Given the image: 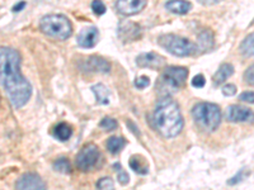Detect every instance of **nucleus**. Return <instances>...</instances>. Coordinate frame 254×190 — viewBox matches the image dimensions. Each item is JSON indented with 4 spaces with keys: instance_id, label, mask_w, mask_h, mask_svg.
I'll return each instance as SVG.
<instances>
[{
    "instance_id": "nucleus-1",
    "label": "nucleus",
    "mask_w": 254,
    "mask_h": 190,
    "mask_svg": "<svg viewBox=\"0 0 254 190\" xmlns=\"http://www.w3.org/2000/svg\"><path fill=\"white\" fill-rule=\"evenodd\" d=\"M22 57L12 47H0V85L5 89L12 105L17 109L28 103L32 85L20 72Z\"/></svg>"
},
{
    "instance_id": "nucleus-2",
    "label": "nucleus",
    "mask_w": 254,
    "mask_h": 190,
    "mask_svg": "<svg viewBox=\"0 0 254 190\" xmlns=\"http://www.w3.org/2000/svg\"><path fill=\"white\" fill-rule=\"evenodd\" d=\"M185 121L178 104L169 96H163L156 103L153 113V127L164 139H174L182 132Z\"/></svg>"
},
{
    "instance_id": "nucleus-3",
    "label": "nucleus",
    "mask_w": 254,
    "mask_h": 190,
    "mask_svg": "<svg viewBox=\"0 0 254 190\" xmlns=\"http://www.w3.org/2000/svg\"><path fill=\"white\" fill-rule=\"evenodd\" d=\"M192 117L197 126L207 133L215 132L221 123V110L219 105L208 101L196 104L192 109Z\"/></svg>"
},
{
    "instance_id": "nucleus-4",
    "label": "nucleus",
    "mask_w": 254,
    "mask_h": 190,
    "mask_svg": "<svg viewBox=\"0 0 254 190\" xmlns=\"http://www.w3.org/2000/svg\"><path fill=\"white\" fill-rule=\"evenodd\" d=\"M188 70L181 66H168L156 81V90L164 96L178 92L186 84L188 78Z\"/></svg>"
},
{
    "instance_id": "nucleus-5",
    "label": "nucleus",
    "mask_w": 254,
    "mask_h": 190,
    "mask_svg": "<svg viewBox=\"0 0 254 190\" xmlns=\"http://www.w3.org/2000/svg\"><path fill=\"white\" fill-rule=\"evenodd\" d=\"M42 33L59 41H65L72 35V24L65 15L50 14L40 22Z\"/></svg>"
},
{
    "instance_id": "nucleus-6",
    "label": "nucleus",
    "mask_w": 254,
    "mask_h": 190,
    "mask_svg": "<svg viewBox=\"0 0 254 190\" xmlns=\"http://www.w3.org/2000/svg\"><path fill=\"white\" fill-rule=\"evenodd\" d=\"M159 46L167 49L169 53L178 57H187L194 55L197 52V46L190 40L176 35H163L158 38Z\"/></svg>"
},
{
    "instance_id": "nucleus-7",
    "label": "nucleus",
    "mask_w": 254,
    "mask_h": 190,
    "mask_svg": "<svg viewBox=\"0 0 254 190\" xmlns=\"http://www.w3.org/2000/svg\"><path fill=\"white\" fill-rule=\"evenodd\" d=\"M101 160L102 155L98 147L93 143H88L76 155L75 164L79 170L90 171L98 166Z\"/></svg>"
},
{
    "instance_id": "nucleus-8",
    "label": "nucleus",
    "mask_w": 254,
    "mask_h": 190,
    "mask_svg": "<svg viewBox=\"0 0 254 190\" xmlns=\"http://www.w3.org/2000/svg\"><path fill=\"white\" fill-rule=\"evenodd\" d=\"M165 63H167L165 58L158 53H154V52L141 53L136 58V65L141 69L159 70L162 67H165Z\"/></svg>"
},
{
    "instance_id": "nucleus-9",
    "label": "nucleus",
    "mask_w": 254,
    "mask_h": 190,
    "mask_svg": "<svg viewBox=\"0 0 254 190\" xmlns=\"http://www.w3.org/2000/svg\"><path fill=\"white\" fill-rule=\"evenodd\" d=\"M15 189L19 190H44L46 189V183L41 179L40 175L33 173H27L18 179L15 183Z\"/></svg>"
},
{
    "instance_id": "nucleus-10",
    "label": "nucleus",
    "mask_w": 254,
    "mask_h": 190,
    "mask_svg": "<svg viewBox=\"0 0 254 190\" xmlns=\"http://www.w3.org/2000/svg\"><path fill=\"white\" fill-rule=\"evenodd\" d=\"M119 37L124 42H132L141 37V28L131 20H122L119 26Z\"/></svg>"
},
{
    "instance_id": "nucleus-11",
    "label": "nucleus",
    "mask_w": 254,
    "mask_h": 190,
    "mask_svg": "<svg viewBox=\"0 0 254 190\" xmlns=\"http://www.w3.org/2000/svg\"><path fill=\"white\" fill-rule=\"evenodd\" d=\"M146 4L147 0H117L116 9L124 15H133L142 12Z\"/></svg>"
},
{
    "instance_id": "nucleus-12",
    "label": "nucleus",
    "mask_w": 254,
    "mask_h": 190,
    "mask_svg": "<svg viewBox=\"0 0 254 190\" xmlns=\"http://www.w3.org/2000/svg\"><path fill=\"white\" fill-rule=\"evenodd\" d=\"M98 40L99 31L93 26L85 27L78 35V45L83 48H93L95 45L98 44Z\"/></svg>"
},
{
    "instance_id": "nucleus-13",
    "label": "nucleus",
    "mask_w": 254,
    "mask_h": 190,
    "mask_svg": "<svg viewBox=\"0 0 254 190\" xmlns=\"http://www.w3.org/2000/svg\"><path fill=\"white\" fill-rule=\"evenodd\" d=\"M253 112L249 108L240 107V105H230L226 109V119L234 123H242V122L252 121Z\"/></svg>"
},
{
    "instance_id": "nucleus-14",
    "label": "nucleus",
    "mask_w": 254,
    "mask_h": 190,
    "mask_svg": "<svg viewBox=\"0 0 254 190\" xmlns=\"http://www.w3.org/2000/svg\"><path fill=\"white\" fill-rule=\"evenodd\" d=\"M88 71L93 72H102V74H107L111 71V63L107 60L99 56H90L85 62Z\"/></svg>"
},
{
    "instance_id": "nucleus-15",
    "label": "nucleus",
    "mask_w": 254,
    "mask_h": 190,
    "mask_svg": "<svg viewBox=\"0 0 254 190\" xmlns=\"http://www.w3.org/2000/svg\"><path fill=\"white\" fill-rule=\"evenodd\" d=\"M165 8L167 10H169L171 13H174V14H187L192 9V4L187 0H169L167 4H165Z\"/></svg>"
},
{
    "instance_id": "nucleus-16",
    "label": "nucleus",
    "mask_w": 254,
    "mask_h": 190,
    "mask_svg": "<svg viewBox=\"0 0 254 190\" xmlns=\"http://www.w3.org/2000/svg\"><path fill=\"white\" fill-rule=\"evenodd\" d=\"M233 74H234V67H233V65H230V63H222L221 66L219 67V70L215 72L212 80H214L215 85H221V84L225 83Z\"/></svg>"
},
{
    "instance_id": "nucleus-17",
    "label": "nucleus",
    "mask_w": 254,
    "mask_h": 190,
    "mask_svg": "<svg viewBox=\"0 0 254 190\" xmlns=\"http://www.w3.org/2000/svg\"><path fill=\"white\" fill-rule=\"evenodd\" d=\"M130 167L139 175H146L149 173V164L146 162V158L141 155L131 156Z\"/></svg>"
},
{
    "instance_id": "nucleus-18",
    "label": "nucleus",
    "mask_w": 254,
    "mask_h": 190,
    "mask_svg": "<svg viewBox=\"0 0 254 190\" xmlns=\"http://www.w3.org/2000/svg\"><path fill=\"white\" fill-rule=\"evenodd\" d=\"M92 92L94 93L95 101L101 105H107L110 104V96L111 92L104 87L103 84H97V85H93Z\"/></svg>"
},
{
    "instance_id": "nucleus-19",
    "label": "nucleus",
    "mask_w": 254,
    "mask_h": 190,
    "mask_svg": "<svg viewBox=\"0 0 254 190\" xmlns=\"http://www.w3.org/2000/svg\"><path fill=\"white\" fill-rule=\"evenodd\" d=\"M72 136V128L67 123H59L54 128V137L61 142H66Z\"/></svg>"
},
{
    "instance_id": "nucleus-20",
    "label": "nucleus",
    "mask_w": 254,
    "mask_h": 190,
    "mask_svg": "<svg viewBox=\"0 0 254 190\" xmlns=\"http://www.w3.org/2000/svg\"><path fill=\"white\" fill-rule=\"evenodd\" d=\"M107 150L110 151L112 155H117L119 152H121L122 148L126 146V140L124 137H117V136H113L111 139H108L107 143Z\"/></svg>"
},
{
    "instance_id": "nucleus-21",
    "label": "nucleus",
    "mask_w": 254,
    "mask_h": 190,
    "mask_svg": "<svg viewBox=\"0 0 254 190\" xmlns=\"http://www.w3.org/2000/svg\"><path fill=\"white\" fill-rule=\"evenodd\" d=\"M212 46H214V35H212V32L206 29L202 33H199L197 48H202L203 51H207Z\"/></svg>"
},
{
    "instance_id": "nucleus-22",
    "label": "nucleus",
    "mask_w": 254,
    "mask_h": 190,
    "mask_svg": "<svg viewBox=\"0 0 254 190\" xmlns=\"http://www.w3.org/2000/svg\"><path fill=\"white\" fill-rule=\"evenodd\" d=\"M254 36L253 35H249L244 38V41L242 42L239 47V51L240 53L243 55V57L246 58H251L253 57V53H254Z\"/></svg>"
},
{
    "instance_id": "nucleus-23",
    "label": "nucleus",
    "mask_w": 254,
    "mask_h": 190,
    "mask_svg": "<svg viewBox=\"0 0 254 190\" xmlns=\"http://www.w3.org/2000/svg\"><path fill=\"white\" fill-rule=\"evenodd\" d=\"M54 170L58 171V173H61V174H70L72 171V169H71V165H70L69 160L65 157H61L54 162Z\"/></svg>"
},
{
    "instance_id": "nucleus-24",
    "label": "nucleus",
    "mask_w": 254,
    "mask_h": 190,
    "mask_svg": "<svg viewBox=\"0 0 254 190\" xmlns=\"http://www.w3.org/2000/svg\"><path fill=\"white\" fill-rule=\"evenodd\" d=\"M112 167H113V170L117 173V180H119L120 184L121 185L128 184V182H130V176H128V174L124 170L122 165L120 164V162H116V164H113Z\"/></svg>"
},
{
    "instance_id": "nucleus-25",
    "label": "nucleus",
    "mask_w": 254,
    "mask_h": 190,
    "mask_svg": "<svg viewBox=\"0 0 254 190\" xmlns=\"http://www.w3.org/2000/svg\"><path fill=\"white\" fill-rule=\"evenodd\" d=\"M99 126H101L102 130L106 131V132H112V131H115L116 128L119 127V123H117L116 119L111 118V117H106V118L102 119Z\"/></svg>"
},
{
    "instance_id": "nucleus-26",
    "label": "nucleus",
    "mask_w": 254,
    "mask_h": 190,
    "mask_svg": "<svg viewBox=\"0 0 254 190\" xmlns=\"http://www.w3.org/2000/svg\"><path fill=\"white\" fill-rule=\"evenodd\" d=\"M92 10L94 12V14L103 15L104 13H106V10H107V8H106V5H104V3L102 0H93Z\"/></svg>"
},
{
    "instance_id": "nucleus-27",
    "label": "nucleus",
    "mask_w": 254,
    "mask_h": 190,
    "mask_svg": "<svg viewBox=\"0 0 254 190\" xmlns=\"http://www.w3.org/2000/svg\"><path fill=\"white\" fill-rule=\"evenodd\" d=\"M97 188L98 189H110L112 190L113 188H115V183H113V180L111 178H102L99 179V182L97 183Z\"/></svg>"
},
{
    "instance_id": "nucleus-28",
    "label": "nucleus",
    "mask_w": 254,
    "mask_h": 190,
    "mask_svg": "<svg viewBox=\"0 0 254 190\" xmlns=\"http://www.w3.org/2000/svg\"><path fill=\"white\" fill-rule=\"evenodd\" d=\"M133 84H135V87L137 88V89L142 90L145 89V88H147L149 85H150V79L147 78V76H140V78L135 79V81H133Z\"/></svg>"
},
{
    "instance_id": "nucleus-29",
    "label": "nucleus",
    "mask_w": 254,
    "mask_h": 190,
    "mask_svg": "<svg viewBox=\"0 0 254 190\" xmlns=\"http://www.w3.org/2000/svg\"><path fill=\"white\" fill-rule=\"evenodd\" d=\"M222 94L225 95V96H233V95L237 94V87H235L234 84H226L224 87L221 88Z\"/></svg>"
},
{
    "instance_id": "nucleus-30",
    "label": "nucleus",
    "mask_w": 254,
    "mask_h": 190,
    "mask_svg": "<svg viewBox=\"0 0 254 190\" xmlns=\"http://www.w3.org/2000/svg\"><path fill=\"white\" fill-rule=\"evenodd\" d=\"M192 87L194 88H203L206 84V79L203 78L202 74H199V75H196L193 79H192Z\"/></svg>"
},
{
    "instance_id": "nucleus-31",
    "label": "nucleus",
    "mask_w": 254,
    "mask_h": 190,
    "mask_svg": "<svg viewBox=\"0 0 254 190\" xmlns=\"http://www.w3.org/2000/svg\"><path fill=\"white\" fill-rule=\"evenodd\" d=\"M239 100L246 101V103H254V94L253 92H244L239 95Z\"/></svg>"
},
{
    "instance_id": "nucleus-32",
    "label": "nucleus",
    "mask_w": 254,
    "mask_h": 190,
    "mask_svg": "<svg viewBox=\"0 0 254 190\" xmlns=\"http://www.w3.org/2000/svg\"><path fill=\"white\" fill-rule=\"evenodd\" d=\"M253 72H254L253 66H249L248 69L246 70V72H244V81H246L247 84H249V85H253V83H254Z\"/></svg>"
},
{
    "instance_id": "nucleus-33",
    "label": "nucleus",
    "mask_w": 254,
    "mask_h": 190,
    "mask_svg": "<svg viewBox=\"0 0 254 190\" xmlns=\"http://www.w3.org/2000/svg\"><path fill=\"white\" fill-rule=\"evenodd\" d=\"M244 170H246V169H243V170H240V173L238 174V175H235L234 178H231L230 180H229V182H228V184L229 185H235V184H238V183L242 182L243 178H246V176H244Z\"/></svg>"
},
{
    "instance_id": "nucleus-34",
    "label": "nucleus",
    "mask_w": 254,
    "mask_h": 190,
    "mask_svg": "<svg viewBox=\"0 0 254 190\" xmlns=\"http://www.w3.org/2000/svg\"><path fill=\"white\" fill-rule=\"evenodd\" d=\"M199 3L205 4V5H212V4H217L220 3V1H222V0H198Z\"/></svg>"
},
{
    "instance_id": "nucleus-35",
    "label": "nucleus",
    "mask_w": 254,
    "mask_h": 190,
    "mask_svg": "<svg viewBox=\"0 0 254 190\" xmlns=\"http://www.w3.org/2000/svg\"><path fill=\"white\" fill-rule=\"evenodd\" d=\"M23 6H26V3H24V1H22V3L17 4V5L13 8V10H14V12H19V10H22V9H23Z\"/></svg>"
},
{
    "instance_id": "nucleus-36",
    "label": "nucleus",
    "mask_w": 254,
    "mask_h": 190,
    "mask_svg": "<svg viewBox=\"0 0 254 190\" xmlns=\"http://www.w3.org/2000/svg\"><path fill=\"white\" fill-rule=\"evenodd\" d=\"M0 101H1V98H0Z\"/></svg>"
}]
</instances>
